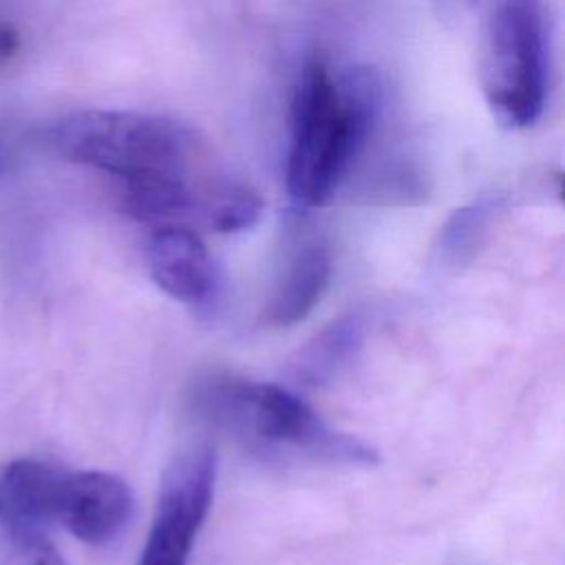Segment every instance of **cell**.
<instances>
[{
    "label": "cell",
    "instance_id": "6da1fadb",
    "mask_svg": "<svg viewBox=\"0 0 565 565\" xmlns=\"http://www.w3.org/2000/svg\"><path fill=\"white\" fill-rule=\"evenodd\" d=\"M382 97V79L371 68L333 77L320 60L302 66L287 152V190L296 203L316 207L335 194L380 117Z\"/></svg>",
    "mask_w": 565,
    "mask_h": 565
},
{
    "label": "cell",
    "instance_id": "7a4b0ae2",
    "mask_svg": "<svg viewBox=\"0 0 565 565\" xmlns=\"http://www.w3.org/2000/svg\"><path fill=\"white\" fill-rule=\"evenodd\" d=\"M192 408L247 450L267 459L305 457L340 466L377 463L373 446L331 428L302 397L274 382L212 375L196 384Z\"/></svg>",
    "mask_w": 565,
    "mask_h": 565
},
{
    "label": "cell",
    "instance_id": "3957f363",
    "mask_svg": "<svg viewBox=\"0 0 565 565\" xmlns=\"http://www.w3.org/2000/svg\"><path fill=\"white\" fill-rule=\"evenodd\" d=\"M42 139L60 157L108 174L117 190L192 177L203 150L194 132L177 119L104 108L55 119Z\"/></svg>",
    "mask_w": 565,
    "mask_h": 565
},
{
    "label": "cell",
    "instance_id": "277c9868",
    "mask_svg": "<svg viewBox=\"0 0 565 565\" xmlns=\"http://www.w3.org/2000/svg\"><path fill=\"white\" fill-rule=\"evenodd\" d=\"M552 22L545 0H503L481 51V88L494 119L510 130L534 126L550 88Z\"/></svg>",
    "mask_w": 565,
    "mask_h": 565
},
{
    "label": "cell",
    "instance_id": "5b68a950",
    "mask_svg": "<svg viewBox=\"0 0 565 565\" xmlns=\"http://www.w3.org/2000/svg\"><path fill=\"white\" fill-rule=\"evenodd\" d=\"M216 455L194 446L166 468L154 516L137 565H188L194 541L212 505Z\"/></svg>",
    "mask_w": 565,
    "mask_h": 565
},
{
    "label": "cell",
    "instance_id": "8992f818",
    "mask_svg": "<svg viewBox=\"0 0 565 565\" xmlns=\"http://www.w3.org/2000/svg\"><path fill=\"white\" fill-rule=\"evenodd\" d=\"M135 497L130 486L104 470H64L57 523L86 545L113 543L130 523Z\"/></svg>",
    "mask_w": 565,
    "mask_h": 565
},
{
    "label": "cell",
    "instance_id": "52a82bcc",
    "mask_svg": "<svg viewBox=\"0 0 565 565\" xmlns=\"http://www.w3.org/2000/svg\"><path fill=\"white\" fill-rule=\"evenodd\" d=\"M146 263L154 285L192 309L212 307L218 294V269L203 241L185 225L154 227Z\"/></svg>",
    "mask_w": 565,
    "mask_h": 565
},
{
    "label": "cell",
    "instance_id": "ba28073f",
    "mask_svg": "<svg viewBox=\"0 0 565 565\" xmlns=\"http://www.w3.org/2000/svg\"><path fill=\"white\" fill-rule=\"evenodd\" d=\"M64 470L38 459L0 466V527L7 541L49 534L57 523Z\"/></svg>",
    "mask_w": 565,
    "mask_h": 565
},
{
    "label": "cell",
    "instance_id": "9c48e42d",
    "mask_svg": "<svg viewBox=\"0 0 565 565\" xmlns=\"http://www.w3.org/2000/svg\"><path fill=\"white\" fill-rule=\"evenodd\" d=\"M331 280V254L324 243H305L287 260L267 305L271 327H291L305 320L320 302Z\"/></svg>",
    "mask_w": 565,
    "mask_h": 565
},
{
    "label": "cell",
    "instance_id": "30bf717a",
    "mask_svg": "<svg viewBox=\"0 0 565 565\" xmlns=\"http://www.w3.org/2000/svg\"><path fill=\"white\" fill-rule=\"evenodd\" d=\"M364 344V320L358 313H347L327 324L313 335L294 362L296 375L311 386L333 382L347 371Z\"/></svg>",
    "mask_w": 565,
    "mask_h": 565
},
{
    "label": "cell",
    "instance_id": "8fae6325",
    "mask_svg": "<svg viewBox=\"0 0 565 565\" xmlns=\"http://www.w3.org/2000/svg\"><path fill=\"white\" fill-rule=\"evenodd\" d=\"M263 212V201L254 188L232 177H214L207 188L201 223L216 232H241L252 227Z\"/></svg>",
    "mask_w": 565,
    "mask_h": 565
},
{
    "label": "cell",
    "instance_id": "7c38bea8",
    "mask_svg": "<svg viewBox=\"0 0 565 565\" xmlns=\"http://www.w3.org/2000/svg\"><path fill=\"white\" fill-rule=\"evenodd\" d=\"M492 214L490 201H479L457 210L439 232L437 260L444 267L466 265L479 249Z\"/></svg>",
    "mask_w": 565,
    "mask_h": 565
},
{
    "label": "cell",
    "instance_id": "4fadbf2b",
    "mask_svg": "<svg viewBox=\"0 0 565 565\" xmlns=\"http://www.w3.org/2000/svg\"><path fill=\"white\" fill-rule=\"evenodd\" d=\"M4 565H66L49 534L9 541Z\"/></svg>",
    "mask_w": 565,
    "mask_h": 565
},
{
    "label": "cell",
    "instance_id": "5bb4252c",
    "mask_svg": "<svg viewBox=\"0 0 565 565\" xmlns=\"http://www.w3.org/2000/svg\"><path fill=\"white\" fill-rule=\"evenodd\" d=\"M24 49V33L11 9L0 4V68L13 64Z\"/></svg>",
    "mask_w": 565,
    "mask_h": 565
},
{
    "label": "cell",
    "instance_id": "9a60e30c",
    "mask_svg": "<svg viewBox=\"0 0 565 565\" xmlns=\"http://www.w3.org/2000/svg\"><path fill=\"white\" fill-rule=\"evenodd\" d=\"M4 172H7V154H4V148H2V143H0V181H2Z\"/></svg>",
    "mask_w": 565,
    "mask_h": 565
}]
</instances>
